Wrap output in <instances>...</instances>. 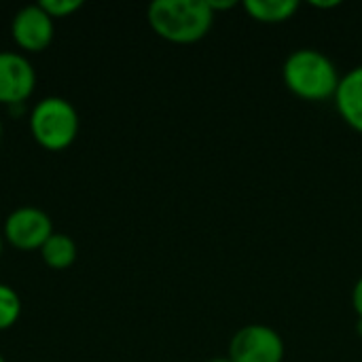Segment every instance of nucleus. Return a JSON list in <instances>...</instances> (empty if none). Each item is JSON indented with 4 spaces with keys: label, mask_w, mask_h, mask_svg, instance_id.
<instances>
[{
    "label": "nucleus",
    "mask_w": 362,
    "mask_h": 362,
    "mask_svg": "<svg viewBox=\"0 0 362 362\" xmlns=\"http://www.w3.org/2000/svg\"><path fill=\"white\" fill-rule=\"evenodd\" d=\"M30 132L47 151L68 148L78 134V112L66 98H42L30 115Z\"/></svg>",
    "instance_id": "7ed1b4c3"
},
{
    "label": "nucleus",
    "mask_w": 362,
    "mask_h": 362,
    "mask_svg": "<svg viewBox=\"0 0 362 362\" xmlns=\"http://www.w3.org/2000/svg\"><path fill=\"white\" fill-rule=\"evenodd\" d=\"M244 8L257 21L280 23V21H288L297 13L299 2H295V0H248V2H244Z\"/></svg>",
    "instance_id": "1a4fd4ad"
},
{
    "label": "nucleus",
    "mask_w": 362,
    "mask_h": 362,
    "mask_svg": "<svg viewBox=\"0 0 362 362\" xmlns=\"http://www.w3.org/2000/svg\"><path fill=\"white\" fill-rule=\"evenodd\" d=\"M0 140H2V121H0Z\"/></svg>",
    "instance_id": "a211bd4d"
},
{
    "label": "nucleus",
    "mask_w": 362,
    "mask_h": 362,
    "mask_svg": "<svg viewBox=\"0 0 362 362\" xmlns=\"http://www.w3.org/2000/svg\"><path fill=\"white\" fill-rule=\"evenodd\" d=\"M38 4L42 6V11H45L51 19L70 17L74 11H78V8L83 6L81 0H40Z\"/></svg>",
    "instance_id": "f8f14e48"
},
{
    "label": "nucleus",
    "mask_w": 362,
    "mask_h": 362,
    "mask_svg": "<svg viewBox=\"0 0 362 362\" xmlns=\"http://www.w3.org/2000/svg\"><path fill=\"white\" fill-rule=\"evenodd\" d=\"M339 76L333 62L314 49L295 51L284 64V83L286 87L310 102H322L337 93Z\"/></svg>",
    "instance_id": "f03ea898"
},
{
    "label": "nucleus",
    "mask_w": 362,
    "mask_h": 362,
    "mask_svg": "<svg viewBox=\"0 0 362 362\" xmlns=\"http://www.w3.org/2000/svg\"><path fill=\"white\" fill-rule=\"evenodd\" d=\"M146 17L157 36L176 45L202 40L214 23V13L206 0H155Z\"/></svg>",
    "instance_id": "f257e3e1"
},
{
    "label": "nucleus",
    "mask_w": 362,
    "mask_h": 362,
    "mask_svg": "<svg viewBox=\"0 0 362 362\" xmlns=\"http://www.w3.org/2000/svg\"><path fill=\"white\" fill-rule=\"evenodd\" d=\"M53 223L47 212L32 206L13 210L2 229V238L19 250H40L42 244L53 235Z\"/></svg>",
    "instance_id": "20e7f679"
},
{
    "label": "nucleus",
    "mask_w": 362,
    "mask_h": 362,
    "mask_svg": "<svg viewBox=\"0 0 362 362\" xmlns=\"http://www.w3.org/2000/svg\"><path fill=\"white\" fill-rule=\"evenodd\" d=\"M45 265L51 269H68L76 261V244L66 233H53L40 248Z\"/></svg>",
    "instance_id": "9d476101"
},
{
    "label": "nucleus",
    "mask_w": 362,
    "mask_h": 362,
    "mask_svg": "<svg viewBox=\"0 0 362 362\" xmlns=\"http://www.w3.org/2000/svg\"><path fill=\"white\" fill-rule=\"evenodd\" d=\"M341 2H312V6H318V8H333V6H339Z\"/></svg>",
    "instance_id": "2eb2a0df"
},
{
    "label": "nucleus",
    "mask_w": 362,
    "mask_h": 362,
    "mask_svg": "<svg viewBox=\"0 0 362 362\" xmlns=\"http://www.w3.org/2000/svg\"><path fill=\"white\" fill-rule=\"evenodd\" d=\"M21 316V299L8 284H0V331L11 329Z\"/></svg>",
    "instance_id": "9b49d317"
},
{
    "label": "nucleus",
    "mask_w": 362,
    "mask_h": 362,
    "mask_svg": "<svg viewBox=\"0 0 362 362\" xmlns=\"http://www.w3.org/2000/svg\"><path fill=\"white\" fill-rule=\"evenodd\" d=\"M53 19L42 11L40 4H28L19 8L11 23V34L17 47L32 53L45 51L53 40Z\"/></svg>",
    "instance_id": "0eeeda50"
},
{
    "label": "nucleus",
    "mask_w": 362,
    "mask_h": 362,
    "mask_svg": "<svg viewBox=\"0 0 362 362\" xmlns=\"http://www.w3.org/2000/svg\"><path fill=\"white\" fill-rule=\"evenodd\" d=\"M352 303H354V310L358 314V318L362 320V278L356 282L354 286V295H352Z\"/></svg>",
    "instance_id": "ddd939ff"
},
{
    "label": "nucleus",
    "mask_w": 362,
    "mask_h": 362,
    "mask_svg": "<svg viewBox=\"0 0 362 362\" xmlns=\"http://www.w3.org/2000/svg\"><path fill=\"white\" fill-rule=\"evenodd\" d=\"M208 4H210L212 13H214V11H225V8H233V6H235L233 0H231V2H214V0H210Z\"/></svg>",
    "instance_id": "4468645a"
},
{
    "label": "nucleus",
    "mask_w": 362,
    "mask_h": 362,
    "mask_svg": "<svg viewBox=\"0 0 362 362\" xmlns=\"http://www.w3.org/2000/svg\"><path fill=\"white\" fill-rule=\"evenodd\" d=\"M341 119L362 134V66L350 70L337 87L335 93Z\"/></svg>",
    "instance_id": "6e6552de"
},
{
    "label": "nucleus",
    "mask_w": 362,
    "mask_h": 362,
    "mask_svg": "<svg viewBox=\"0 0 362 362\" xmlns=\"http://www.w3.org/2000/svg\"><path fill=\"white\" fill-rule=\"evenodd\" d=\"M2 240H4V238L0 235V255H2Z\"/></svg>",
    "instance_id": "f3484780"
},
{
    "label": "nucleus",
    "mask_w": 362,
    "mask_h": 362,
    "mask_svg": "<svg viewBox=\"0 0 362 362\" xmlns=\"http://www.w3.org/2000/svg\"><path fill=\"white\" fill-rule=\"evenodd\" d=\"M36 72L30 59L15 51H0V104L21 106L34 91Z\"/></svg>",
    "instance_id": "423d86ee"
},
{
    "label": "nucleus",
    "mask_w": 362,
    "mask_h": 362,
    "mask_svg": "<svg viewBox=\"0 0 362 362\" xmlns=\"http://www.w3.org/2000/svg\"><path fill=\"white\" fill-rule=\"evenodd\" d=\"M231 362H282L284 341L282 337L263 325H248L240 329L229 346Z\"/></svg>",
    "instance_id": "39448f33"
},
{
    "label": "nucleus",
    "mask_w": 362,
    "mask_h": 362,
    "mask_svg": "<svg viewBox=\"0 0 362 362\" xmlns=\"http://www.w3.org/2000/svg\"><path fill=\"white\" fill-rule=\"evenodd\" d=\"M0 362H4V358H2V354H0Z\"/></svg>",
    "instance_id": "6ab92c4d"
},
{
    "label": "nucleus",
    "mask_w": 362,
    "mask_h": 362,
    "mask_svg": "<svg viewBox=\"0 0 362 362\" xmlns=\"http://www.w3.org/2000/svg\"><path fill=\"white\" fill-rule=\"evenodd\" d=\"M210 362H231L229 358H214V361H210Z\"/></svg>",
    "instance_id": "dca6fc26"
}]
</instances>
